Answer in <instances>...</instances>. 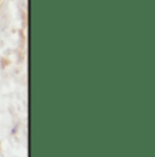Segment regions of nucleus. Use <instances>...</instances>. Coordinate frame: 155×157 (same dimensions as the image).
<instances>
[]
</instances>
